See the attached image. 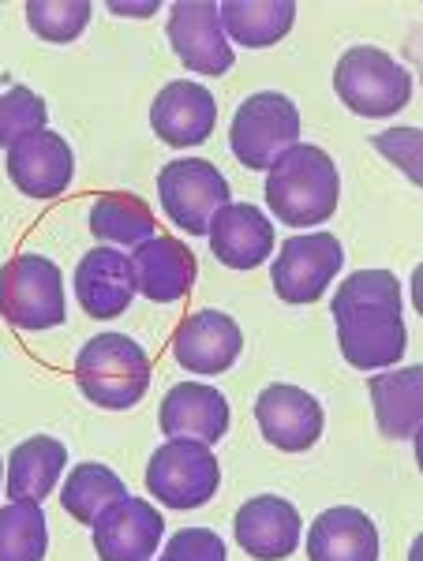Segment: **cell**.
<instances>
[{
  "label": "cell",
  "mask_w": 423,
  "mask_h": 561,
  "mask_svg": "<svg viewBox=\"0 0 423 561\" xmlns=\"http://www.w3.org/2000/svg\"><path fill=\"white\" fill-rule=\"evenodd\" d=\"M404 293L390 270H356L334 293L338 345L356 370H390L409 352L401 319Z\"/></svg>",
  "instance_id": "1"
},
{
  "label": "cell",
  "mask_w": 423,
  "mask_h": 561,
  "mask_svg": "<svg viewBox=\"0 0 423 561\" xmlns=\"http://www.w3.org/2000/svg\"><path fill=\"white\" fill-rule=\"evenodd\" d=\"M338 198L341 173L334 158L315 142H296L266 173V206L289 229L327 225L338 214Z\"/></svg>",
  "instance_id": "2"
},
{
  "label": "cell",
  "mask_w": 423,
  "mask_h": 561,
  "mask_svg": "<svg viewBox=\"0 0 423 561\" xmlns=\"http://www.w3.org/2000/svg\"><path fill=\"white\" fill-rule=\"evenodd\" d=\"M76 382L94 409H135L150 389V356L128 333H94L76 356Z\"/></svg>",
  "instance_id": "3"
},
{
  "label": "cell",
  "mask_w": 423,
  "mask_h": 561,
  "mask_svg": "<svg viewBox=\"0 0 423 561\" xmlns=\"http://www.w3.org/2000/svg\"><path fill=\"white\" fill-rule=\"evenodd\" d=\"M334 90L348 113L382 121L412 102V71L379 45H353L334 68Z\"/></svg>",
  "instance_id": "4"
},
{
  "label": "cell",
  "mask_w": 423,
  "mask_h": 561,
  "mask_svg": "<svg viewBox=\"0 0 423 561\" xmlns=\"http://www.w3.org/2000/svg\"><path fill=\"white\" fill-rule=\"evenodd\" d=\"M0 319L15 330H53L68 322L65 274L53 259L23 251L0 266Z\"/></svg>",
  "instance_id": "5"
},
{
  "label": "cell",
  "mask_w": 423,
  "mask_h": 561,
  "mask_svg": "<svg viewBox=\"0 0 423 561\" xmlns=\"http://www.w3.org/2000/svg\"><path fill=\"white\" fill-rule=\"evenodd\" d=\"M296 142H300V108L282 90H259L244 98L229 124L232 158L255 173H270V165Z\"/></svg>",
  "instance_id": "6"
},
{
  "label": "cell",
  "mask_w": 423,
  "mask_h": 561,
  "mask_svg": "<svg viewBox=\"0 0 423 561\" xmlns=\"http://www.w3.org/2000/svg\"><path fill=\"white\" fill-rule=\"evenodd\" d=\"M221 486V465L203 442H165L147 465V491L169 510H199Z\"/></svg>",
  "instance_id": "7"
},
{
  "label": "cell",
  "mask_w": 423,
  "mask_h": 561,
  "mask_svg": "<svg viewBox=\"0 0 423 561\" xmlns=\"http://www.w3.org/2000/svg\"><path fill=\"white\" fill-rule=\"evenodd\" d=\"M158 198L161 210L176 229L187 237H206L214 214L221 210L229 198V180L221 169L206 158H176L158 173Z\"/></svg>",
  "instance_id": "8"
},
{
  "label": "cell",
  "mask_w": 423,
  "mask_h": 561,
  "mask_svg": "<svg viewBox=\"0 0 423 561\" xmlns=\"http://www.w3.org/2000/svg\"><path fill=\"white\" fill-rule=\"evenodd\" d=\"M345 248L334 232H300L277 248L270 262V285L285 304H315L334 285Z\"/></svg>",
  "instance_id": "9"
},
{
  "label": "cell",
  "mask_w": 423,
  "mask_h": 561,
  "mask_svg": "<svg viewBox=\"0 0 423 561\" xmlns=\"http://www.w3.org/2000/svg\"><path fill=\"white\" fill-rule=\"evenodd\" d=\"M176 60L195 76H225L237 65L232 42L221 31V12L210 0H176L165 23Z\"/></svg>",
  "instance_id": "10"
},
{
  "label": "cell",
  "mask_w": 423,
  "mask_h": 561,
  "mask_svg": "<svg viewBox=\"0 0 423 561\" xmlns=\"http://www.w3.org/2000/svg\"><path fill=\"white\" fill-rule=\"evenodd\" d=\"M255 423L263 438L282 454H308L322 438L327 412L319 397L293 382H274L255 397Z\"/></svg>",
  "instance_id": "11"
},
{
  "label": "cell",
  "mask_w": 423,
  "mask_h": 561,
  "mask_svg": "<svg viewBox=\"0 0 423 561\" xmlns=\"http://www.w3.org/2000/svg\"><path fill=\"white\" fill-rule=\"evenodd\" d=\"M244 352V330L232 314L203 307L180 322L173 337V359L192 375H225Z\"/></svg>",
  "instance_id": "12"
},
{
  "label": "cell",
  "mask_w": 423,
  "mask_h": 561,
  "mask_svg": "<svg viewBox=\"0 0 423 561\" xmlns=\"http://www.w3.org/2000/svg\"><path fill=\"white\" fill-rule=\"evenodd\" d=\"M71 176H76V153L65 135L42 128L8 147V180L26 198H60L71 187Z\"/></svg>",
  "instance_id": "13"
},
{
  "label": "cell",
  "mask_w": 423,
  "mask_h": 561,
  "mask_svg": "<svg viewBox=\"0 0 423 561\" xmlns=\"http://www.w3.org/2000/svg\"><path fill=\"white\" fill-rule=\"evenodd\" d=\"M150 128L165 147L187 150V147H203L206 139L218 128V102L203 83H165L155 94L150 105Z\"/></svg>",
  "instance_id": "14"
},
{
  "label": "cell",
  "mask_w": 423,
  "mask_h": 561,
  "mask_svg": "<svg viewBox=\"0 0 423 561\" xmlns=\"http://www.w3.org/2000/svg\"><path fill=\"white\" fill-rule=\"evenodd\" d=\"M139 296L135 285V266L132 255H124L121 248H94L79 259L76 266V300L79 307L98 322L121 319L132 307V300Z\"/></svg>",
  "instance_id": "15"
},
{
  "label": "cell",
  "mask_w": 423,
  "mask_h": 561,
  "mask_svg": "<svg viewBox=\"0 0 423 561\" xmlns=\"http://www.w3.org/2000/svg\"><path fill=\"white\" fill-rule=\"evenodd\" d=\"M232 531H237V542L248 558L285 561L300 547L304 520L293 502H285V497H277V494H259L237 510Z\"/></svg>",
  "instance_id": "16"
},
{
  "label": "cell",
  "mask_w": 423,
  "mask_h": 561,
  "mask_svg": "<svg viewBox=\"0 0 423 561\" xmlns=\"http://www.w3.org/2000/svg\"><path fill=\"white\" fill-rule=\"evenodd\" d=\"M161 536H165V520L155 502L132 494L90 528L98 561H155Z\"/></svg>",
  "instance_id": "17"
},
{
  "label": "cell",
  "mask_w": 423,
  "mask_h": 561,
  "mask_svg": "<svg viewBox=\"0 0 423 561\" xmlns=\"http://www.w3.org/2000/svg\"><path fill=\"white\" fill-rule=\"evenodd\" d=\"M158 423L169 442L184 438L214 449V442H221L225 431H229V401H225L218 386L180 382L161 397Z\"/></svg>",
  "instance_id": "18"
},
{
  "label": "cell",
  "mask_w": 423,
  "mask_h": 561,
  "mask_svg": "<svg viewBox=\"0 0 423 561\" xmlns=\"http://www.w3.org/2000/svg\"><path fill=\"white\" fill-rule=\"evenodd\" d=\"M210 251L221 266L229 270H255L274 255V221L259 210L255 203H225L214 214L210 229Z\"/></svg>",
  "instance_id": "19"
},
{
  "label": "cell",
  "mask_w": 423,
  "mask_h": 561,
  "mask_svg": "<svg viewBox=\"0 0 423 561\" xmlns=\"http://www.w3.org/2000/svg\"><path fill=\"white\" fill-rule=\"evenodd\" d=\"M135 266V285L139 296H147L150 304H176L192 293L195 274H199V262L195 251L176 237H158L139 243L132 255Z\"/></svg>",
  "instance_id": "20"
},
{
  "label": "cell",
  "mask_w": 423,
  "mask_h": 561,
  "mask_svg": "<svg viewBox=\"0 0 423 561\" xmlns=\"http://www.w3.org/2000/svg\"><path fill=\"white\" fill-rule=\"evenodd\" d=\"M308 561H379V528L356 505L322 510L308 528Z\"/></svg>",
  "instance_id": "21"
},
{
  "label": "cell",
  "mask_w": 423,
  "mask_h": 561,
  "mask_svg": "<svg viewBox=\"0 0 423 561\" xmlns=\"http://www.w3.org/2000/svg\"><path fill=\"white\" fill-rule=\"evenodd\" d=\"M375 423L386 438L409 442L423 423V367H390L367 382Z\"/></svg>",
  "instance_id": "22"
},
{
  "label": "cell",
  "mask_w": 423,
  "mask_h": 561,
  "mask_svg": "<svg viewBox=\"0 0 423 561\" xmlns=\"http://www.w3.org/2000/svg\"><path fill=\"white\" fill-rule=\"evenodd\" d=\"M65 465L68 449L53 434H34V438L20 442L8 457V502L42 505L65 476Z\"/></svg>",
  "instance_id": "23"
},
{
  "label": "cell",
  "mask_w": 423,
  "mask_h": 561,
  "mask_svg": "<svg viewBox=\"0 0 423 561\" xmlns=\"http://www.w3.org/2000/svg\"><path fill=\"white\" fill-rule=\"evenodd\" d=\"M218 12L225 38L244 49H266V45L282 42L296 23L293 0H225Z\"/></svg>",
  "instance_id": "24"
},
{
  "label": "cell",
  "mask_w": 423,
  "mask_h": 561,
  "mask_svg": "<svg viewBox=\"0 0 423 561\" xmlns=\"http://www.w3.org/2000/svg\"><path fill=\"white\" fill-rule=\"evenodd\" d=\"M90 232L110 248H139L158 237V221L147 198L135 192H102L90 206Z\"/></svg>",
  "instance_id": "25"
},
{
  "label": "cell",
  "mask_w": 423,
  "mask_h": 561,
  "mask_svg": "<svg viewBox=\"0 0 423 561\" xmlns=\"http://www.w3.org/2000/svg\"><path fill=\"white\" fill-rule=\"evenodd\" d=\"M124 497H128V486H124V479L116 476L110 465L83 460V465H76L68 472L65 491H60V505H65V513L71 520L94 528V524L110 510H116Z\"/></svg>",
  "instance_id": "26"
},
{
  "label": "cell",
  "mask_w": 423,
  "mask_h": 561,
  "mask_svg": "<svg viewBox=\"0 0 423 561\" xmlns=\"http://www.w3.org/2000/svg\"><path fill=\"white\" fill-rule=\"evenodd\" d=\"M49 520L34 502H8L0 510V561H45Z\"/></svg>",
  "instance_id": "27"
},
{
  "label": "cell",
  "mask_w": 423,
  "mask_h": 561,
  "mask_svg": "<svg viewBox=\"0 0 423 561\" xmlns=\"http://www.w3.org/2000/svg\"><path fill=\"white\" fill-rule=\"evenodd\" d=\"M94 4L90 0H31L26 4V26L45 42H76L90 26Z\"/></svg>",
  "instance_id": "28"
},
{
  "label": "cell",
  "mask_w": 423,
  "mask_h": 561,
  "mask_svg": "<svg viewBox=\"0 0 423 561\" xmlns=\"http://www.w3.org/2000/svg\"><path fill=\"white\" fill-rule=\"evenodd\" d=\"M49 124V105L31 87L0 90V147H15L26 135L42 131Z\"/></svg>",
  "instance_id": "29"
},
{
  "label": "cell",
  "mask_w": 423,
  "mask_h": 561,
  "mask_svg": "<svg viewBox=\"0 0 423 561\" xmlns=\"http://www.w3.org/2000/svg\"><path fill=\"white\" fill-rule=\"evenodd\" d=\"M375 147L379 153L401 165V173L412 180V184H423V165H420V150H423V131L420 128H390L375 135Z\"/></svg>",
  "instance_id": "30"
},
{
  "label": "cell",
  "mask_w": 423,
  "mask_h": 561,
  "mask_svg": "<svg viewBox=\"0 0 423 561\" xmlns=\"http://www.w3.org/2000/svg\"><path fill=\"white\" fill-rule=\"evenodd\" d=\"M165 561H229L225 539L210 528H184L165 542Z\"/></svg>",
  "instance_id": "31"
},
{
  "label": "cell",
  "mask_w": 423,
  "mask_h": 561,
  "mask_svg": "<svg viewBox=\"0 0 423 561\" xmlns=\"http://www.w3.org/2000/svg\"><path fill=\"white\" fill-rule=\"evenodd\" d=\"M158 8H161L158 0H150V4H116V0H113L110 12L113 15H139V20H147V15H155Z\"/></svg>",
  "instance_id": "32"
},
{
  "label": "cell",
  "mask_w": 423,
  "mask_h": 561,
  "mask_svg": "<svg viewBox=\"0 0 423 561\" xmlns=\"http://www.w3.org/2000/svg\"><path fill=\"white\" fill-rule=\"evenodd\" d=\"M0 479H4V460H0Z\"/></svg>",
  "instance_id": "33"
},
{
  "label": "cell",
  "mask_w": 423,
  "mask_h": 561,
  "mask_svg": "<svg viewBox=\"0 0 423 561\" xmlns=\"http://www.w3.org/2000/svg\"><path fill=\"white\" fill-rule=\"evenodd\" d=\"M161 561H165V558H161Z\"/></svg>",
  "instance_id": "34"
}]
</instances>
